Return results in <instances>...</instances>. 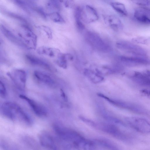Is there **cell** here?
<instances>
[{
	"label": "cell",
	"instance_id": "6da1fadb",
	"mask_svg": "<svg viewBox=\"0 0 150 150\" xmlns=\"http://www.w3.org/2000/svg\"><path fill=\"white\" fill-rule=\"evenodd\" d=\"M0 112L3 116L13 121H18L28 125L33 122L30 116L17 104L7 101L0 106Z\"/></svg>",
	"mask_w": 150,
	"mask_h": 150
},
{
	"label": "cell",
	"instance_id": "7a4b0ae2",
	"mask_svg": "<svg viewBox=\"0 0 150 150\" xmlns=\"http://www.w3.org/2000/svg\"><path fill=\"white\" fill-rule=\"evenodd\" d=\"M53 129L55 135L61 141H75L80 142L85 139L76 132L65 128L58 123L53 125Z\"/></svg>",
	"mask_w": 150,
	"mask_h": 150
},
{
	"label": "cell",
	"instance_id": "3957f363",
	"mask_svg": "<svg viewBox=\"0 0 150 150\" xmlns=\"http://www.w3.org/2000/svg\"><path fill=\"white\" fill-rule=\"evenodd\" d=\"M18 34L25 47L31 50L36 49L37 36L28 26L23 25L22 30Z\"/></svg>",
	"mask_w": 150,
	"mask_h": 150
},
{
	"label": "cell",
	"instance_id": "277c9868",
	"mask_svg": "<svg viewBox=\"0 0 150 150\" xmlns=\"http://www.w3.org/2000/svg\"><path fill=\"white\" fill-rule=\"evenodd\" d=\"M128 124L137 131L143 133H150V122L141 117H127Z\"/></svg>",
	"mask_w": 150,
	"mask_h": 150
},
{
	"label": "cell",
	"instance_id": "5b68a950",
	"mask_svg": "<svg viewBox=\"0 0 150 150\" xmlns=\"http://www.w3.org/2000/svg\"><path fill=\"white\" fill-rule=\"evenodd\" d=\"M7 74L17 88L21 90L24 89L27 79V74L25 70L16 69Z\"/></svg>",
	"mask_w": 150,
	"mask_h": 150
},
{
	"label": "cell",
	"instance_id": "8992f818",
	"mask_svg": "<svg viewBox=\"0 0 150 150\" xmlns=\"http://www.w3.org/2000/svg\"><path fill=\"white\" fill-rule=\"evenodd\" d=\"M85 37L86 40L90 45L98 50L105 52L110 50V46L96 34L88 32L86 34Z\"/></svg>",
	"mask_w": 150,
	"mask_h": 150
},
{
	"label": "cell",
	"instance_id": "52a82bcc",
	"mask_svg": "<svg viewBox=\"0 0 150 150\" xmlns=\"http://www.w3.org/2000/svg\"><path fill=\"white\" fill-rule=\"evenodd\" d=\"M104 98L109 103L118 107L140 114H146L147 113L146 110L144 108L138 104L127 102L113 100L106 96Z\"/></svg>",
	"mask_w": 150,
	"mask_h": 150
},
{
	"label": "cell",
	"instance_id": "ba28073f",
	"mask_svg": "<svg viewBox=\"0 0 150 150\" xmlns=\"http://www.w3.org/2000/svg\"><path fill=\"white\" fill-rule=\"evenodd\" d=\"M116 46L136 56H145L146 52L140 47L125 41H120L116 44Z\"/></svg>",
	"mask_w": 150,
	"mask_h": 150
},
{
	"label": "cell",
	"instance_id": "9c48e42d",
	"mask_svg": "<svg viewBox=\"0 0 150 150\" xmlns=\"http://www.w3.org/2000/svg\"><path fill=\"white\" fill-rule=\"evenodd\" d=\"M39 139L40 144L43 147L53 150L58 149L55 136L47 132H44L40 134Z\"/></svg>",
	"mask_w": 150,
	"mask_h": 150
},
{
	"label": "cell",
	"instance_id": "30bf717a",
	"mask_svg": "<svg viewBox=\"0 0 150 150\" xmlns=\"http://www.w3.org/2000/svg\"><path fill=\"white\" fill-rule=\"evenodd\" d=\"M81 13L83 21L86 23L94 22L99 18L96 11L94 8L88 5L81 8Z\"/></svg>",
	"mask_w": 150,
	"mask_h": 150
},
{
	"label": "cell",
	"instance_id": "8fae6325",
	"mask_svg": "<svg viewBox=\"0 0 150 150\" xmlns=\"http://www.w3.org/2000/svg\"><path fill=\"white\" fill-rule=\"evenodd\" d=\"M119 59L122 63L128 65H145L150 64V60L145 56H121L119 57Z\"/></svg>",
	"mask_w": 150,
	"mask_h": 150
},
{
	"label": "cell",
	"instance_id": "7c38bea8",
	"mask_svg": "<svg viewBox=\"0 0 150 150\" xmlns=\"http://www.w3.org/2000/svg\"><path fill=\"white\" fill-rule=\"evenodd\" d=\"M19 96L27 103L34 113L38 116L43 117L46 116L47 111L43 105L24 95H20Z\"/></svg>",
	"mask_w": 150,
	"mask_h": 150
},
{
	"label": "cell",
	"instance_id": "4fadbf2b",
	"mask_svg": "<svg viewBox=\"0 0 150 150\" xmlns=\"http://www.w3.org/2000/svg\"><path fill=\"white\" fill-rule=\"evenodd\" d=\"M35 79L39 82L50 86L55 85V81L53 77L49 74L41 71L36 70L33 72Z\"/></svg>",
	"mask_w": 150,
	"mask_h": 150
},
{
	"label": "cell",
	"instance_id": "5bb4252c",
	"mask_svg": "<svg viewBox=\"0 0 150 150\" xmlns=\"http://www.w3.org/2000/svg\"><path fill=\"white\" fill-rule=\"evenodd\" d=\"M134 16L140 23L150 24V9L144 7H139L135 10Z\"/></svg>",
	"mask_w": 150,
	"mask_h": 150
},
{
	"label": "cell",
	"instance_id": "9a60e30c",
	"mask_svg": "<svg viewBox=\"0 0 150 150\" xmlns=\"http://www.w3.org/2000/svg\"><path fill=\"white\" fill-rule=\"evenodd\" d=\"M98 127L102 131L108 133L112 135L119 139L123 140L127 139V138L125 134L115 126L109 124H102Z\"/></svg>",
	"mask_w": 150,
	"mask_h": 150
},
{
	"label": "cell",
	"instance_id": "2e32d148",
	"mask_svg": "<svg viewBox=\"0 0 150 150\" xmlns=\"http://www.w3.org/2000/svg\"><path fill=\"white\" fill-rule=\"evenodd\" d=\"M150 76L146 74H143L138 72H135L131 76V79L141 85L150 86Z\"/></svg>",
	"mask_w": 150,
	"mask_h": 150
},
{
	"label": "cell",
	"instance_id": "e0dca14e",
	"mask_svg": "<svg viewBox=\"0 0 150 150\" xmlns=\"http://www.w3.org/2000/svg\"><path fill=\"white\" fill-rule=\"evenodd\" d=\"M27 61L30 64L43 67L49 70L51 69V67L47 62L36 56L30 54L25 55Z\"/></svg>",
	"mask_w": 150,
	"mask_h": 150
},
{
	"label": "cell",
	"instance_id": "ac0fdd59",
	"mask_svg": "<svg viewBox=\"0 0 150 150\" xmlns=\"http://www.w3.org/2000/svg\"><path fill=\"white\" fill-rule=\"evenodd\" d=\"M1 30L5 37L9 40L16 45L25 47L23 43L18 37L3 25L1 26Z\"/></svg>",
	"mask_w": 150,
	"mask_h": 150
},
{
	"label": "cell",
	"instance_id": "d6986e66",
	"mask_svg": "<svg viewBox=\"0 0 150 150\" xmlns=\"http://www.w3.org/2000/svg\"><path fill=\"white\" fill-rule=\"evenodd\" d=\"M37 52L39 54L47 56L50 57H57L60 52L57 48L45 46L39 47L37 50Z\"/></svg>",
	"mask_w": 150,
	"mask_h": 150
},
{
	"label": "cell",
	"instance_id": "ffe728a7",
	"mask_svg": "<svg viewBox=\"0 0 150 150\" xmlns=\"http://www.w3.org/2000/svg\"><path fill=\"white\" fill-rule=\"evenodd\" d=\"M104 18L105 21L115 30H117L122 27L120 20L114 15H106L104 16Z\"/></svg>",
	"mask_w": 150,
	"mask_h": 150
},
{
	"label": "cell",
	"instance_id": "44dd1931",
	"mask_svg": "<svg viewBox=\"0 0 150 150\" xmlns=\"http://www.w3.org/2000/svg\"><path fill=\"white\" fill-rule=\"evenodd\" d=\"M81 8L78 7L76 8L74 12V17L76 27L80 31H83L85 28V26L82 23L81 17Z\"/></svg>",
	"mask_w": 150,
	"mask_h": 150
},
{
	"label": "cell",
	"instance_id": "7402d4cb",
	"mask_svg": "<svg viewBox=\"0 0 150 150\" xmlns=\"http://www.w3.org/2000/svg\"><path fill=\"white\" fill-rule=\"evenodd\" d=\"M112 8L117 12L124 16H127V13L124 4L119 2H114L111 3Z\"/></svg>",
	"mask_w": 150,
	"mask_h": 150
},
{
	"label": "cell",
	"instance_id": "603a6c76",
	"mask_svg": "<svg viewBox=\"0 0 150 150\" xmlns=\"http://www.w3.org/2000/svg\"><path fill=\"white\" fill-rule=\"evenodd\" d=\"M67 54L60 52L57 57L56 60V64L60 67L66 69L67 66Z\"/></svg>",
	"mask_w": 150,
	"mask_h": 150
},
{
	"label": "cell",
	"instance_id": "cb8c5ba5",
	"mask_svg": "<svg viewBox=\"0 0 150 150\" xmlns=\"http://www.w3.org/2000/svg\"><path fill=\"white\" fill-rule=\"evenodd\" d=\"M50 19L53 22L58 23H63L65 21L61 15L57 12L50 13L49 15Z\"/></svg>",
	"mask_w": 150,
	"mask_h": 150
},
{
	"label": "cell",
	"instance_id": "d4e9b609",
	"mask_svg": "<svg viewBox=\"0 0 150 150\" xmlns=\"http://www.w3.org/2000/svg\"><path fill=\"white\" fill-rule=\"evenodd\" d=\"M5 13L7 16L11 18H14L24 22H26V20L24 18L16 14L9 12H5Z\"/></svg>",
	"mask_w": 150,
	"mask_h": 150
},
{
	"label": "cell",
	"instance_id": "484cf974",
	"mask_svg": "<svg viewBox=\"0 0 150 150\" xmlns=\"http://www.w3.org/2000/svg\"><path fill=\"white\" fill-rule=\"evenodd\" d=\"M40 28L45 33L48 39H52L53 37L52 32L51 29L49 27L46 26L42 25Z\"/></svg>",
	"mask_w": 150,
	"mask_h": 150
},
{
	"label": "cell",
	"instance_id": "4316f807",
	"mask_svg": "<svg viewBox=\"0 0 150 150\" xmlns=\"http://www.w3.org/2000/svg\"><path fill=\"white\" fill-rule=\"evenodd\" d=\"M0 95L2 98H5L7 95V91L4 83L0 81Z\"/></svg>",
	"mask_w": 150,
	"mask_h": 150
},
{
	"label": "cell",
	"instance_id": "83f0119b",
	"mask_svg": "<svg viewBox=\"0 0 150 150\" xmlns=\"http://www.w3.org/2000/svg\"><path fill=\"white\" fill-rule=\"evenodd\" d=\"M49 4L55 9L59 10L60 8L59 0H49Z\"/></svg>",
	"mask_w": 150,
	"mask_h": 150
},
{
	"label": "cell",
	"instance_id": "f1b7e54d",
	"mask_svg": "<svg viewBox=\"0 0 150 150\" xmlns=\"http://www.w3.org/2000/svg\"><path fill=\"white\" fill-rule=\"evenodd\" d=\"M14 2L19 6L26 11L28 7L26 3L23 0H13Z\"/></svg>",
	"mask_w": 150,
	"mask_h": 150
},
{
	"label": "cell",
	"instance_id": "f546056e",
	"mask_svg": "<svg viewBox=\"0 0 150 150\" xmlns=\"http://www.w3.org/2000/svg\"><path fill=\"white\" fill-rule=\"evenodd\" d=\"M79 118L82 121L88 124L89 125L93 127H96L97 126V124H96L94 122H93V121L88 119L85 118L82 116H79Z\"/></svg>",
	"mask_w": 150,
	"mask_h": 150
},
{
	"label": "cell",
	"instance_id": "4dcf8cb0",
	"mask_svg": "<svg viewBox=\"0 0 150 150\" xmlns=\"http://www.w3.org/2000/svg\"><path fill=\"white\" fill-rule=\"evenodd\" d=\"M133 3L140 5L146 6L149 4V0H130Z\"/></svg>",
	"mask_w": 150,
	"mask_h": 150
},
{
	"label": "cell",
	"instance_id": "1f68e13d",
	"mask_svg": "<svg viewBox=\"0 0 150 150\" xmlns=\"http://www.w3.org/2000/svg\"><path fill=\"white\" fill-rule=\"evenodd\" d=\"M36 10L39 14L44 18H46L47 16L46 14L42 8H37L36 9Z\"/></svg>",
	"mask_w": 150,
	"mask_h": 150
},
{
	"label": "cell",
	"instance_id": "d6a6232c",
	"mask_svg": "<svg viewBox=\"0 0 150 150\" xmlns=\"http://www.w3.org/2000/svg\"><path fill=\"white\" fill-rule=\"evenodd\" d=\"M61 95L62 96V97L64 98V99L65 100H67V98L66 96L64 93V92L61 89Z\"/></svg>",
	"mask_w": 150,
	"mask_h": 150
},
{
	"label": "cell",
	"instance_id": "836d02e7",
	"mask_svg": "<svg viewBox=\"0 0 150 150\" xmlns=\"http://www.w3.org/2000/svg\"><path fill=\"white\" fill-rule=\"evenodd\" d=\"M80 144H81V143H80ZM76 144V145H77V146H78V145H77V144Z\"/></svg>",
	"mask_w": 150,
	"mask_h": 150
}]
</instances>
